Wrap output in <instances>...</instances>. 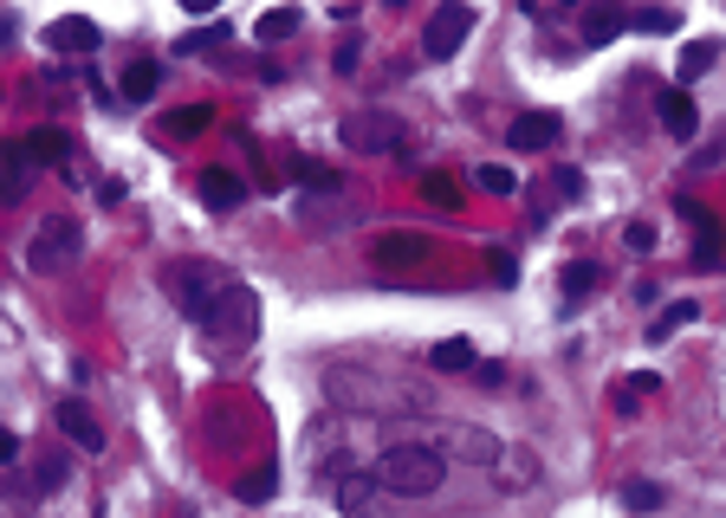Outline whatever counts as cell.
I'll list each match as a JSON object with an SVG mask.
<instances>
[{"instance_id":"6da1fadb","label":"cell","mask_w":726,"mask_h":518,"mask_svg":"<svg viewBox=\"0 0 726 518\" xmlns=\"http://www.w3.org/2000/svg\"><path fill=\"white\" fill-rule=\"evenodd\" d=\"M370 480H376L389 499H429V493H441V480H447V453L429 441H396V447L376 453Z\"/></svg>"},{"instance_id":"7a4b0ae2","label":"cell","mask_w":726,"mask_h":518,"mask_svg":"<svg viewBox=\"0 0 726 518\" xmlns=\"http://www.w3.org/2000/svg\"><path fill=\"white\" fill-rule=\"evenodd\" d=\"M202 331H208V344H220V350H247V344L260 337V292L234 279V286L215 298V311L202 318Z\"/></svg>"},{"instance_id":"3957f363","label":"cell","mask_w":726,"mask_h":518,"mask_svg":"<svg viewBox=\"0 0 726 518\" xmlns=\"http://www.w3.org/2000/svg\"><path fill=\"white\" fill-rule=\"evenodd\" d=\"M162 286H169V298L182 304V318H195V324H202V318L215 311V298L234 286V273H220L215 260H175V266L162 273Z\"/></svg>"},{"instance_id":"277c9868","label":"cell","mask_w":726,"mask_h":518,"mask_svg":"<svg viewBox=\"0 0 726 518\" xmlns=\"http://www.w3.org/2000/svg\"><path fill=\"white\" fill-rule=\"evenodd\" d=\"M338 137H344L351 156H402V149H409L402 117H389V111H358V117H344Z\"/></svg>"},{"instance_id":"5b68a950","label":"cell","mask_w":726,"mask_h":518,"mask_svg":"<svg viewBox=\"0 0 726 518\" xmlns=\"http://www.w3.org/2000/svg\"><path fill=\"white\" fill-rule=\"evenodd\" d=\"M331 395L338 402H351L363 415H389V408H409V402H422L416 389H396V382H376V376H358V370H331Z\"/></svg>"},{"instance_id":"8992f818","label":"cell","mask_w":726,"mask_h":518,"mask_svg":"<svg viewBox=\"0 0 726 518\" xmlns=\"http://www.w3.org/2000/svg\"><path fill=\"white\" fill-rule=\"evenodd\" d=\"M78 253H84V227H78L72 215H59V221H46L33 233L26 266H33V273H66V266H78Z\"/></svg>"},{"instance_id":"52a82bcc","label":"cell","mask_w":726,"mask_h":518,"mask_svg":"<svg viewBox=\"0 0 726 518\" xmlns=\"http://www.w3.org/2000/svg\"><path fill=\"white\" fill-rule=\"evenodd\" d=\"M467 33H474V7H461V0L435 7L429 26H422V59H454L467 46Z\"/></svg>"},{"instance_id":"ba28073f","label":"cell","mask_w":726,"mask_h":518,"mask_svg":"<svg viewBox=\"0 0 726 518\" xmlns=\"http://www.w3.org/2000/svg\"><path fill=\"white\" fill-rule=\"evenodd\" d=\"M558 137H565V117H558V111H519L512 130H507L512 156H538V149H552Z\"/></svg>"},{"instance_id":"9c48e42d","label":"cell","mask_w":726,"mask_h":518,"mask_svg":"<svg viewBox=\"0 0 726 518\" xmlns=\"http://www.w3.org/2000/svg\"><path fill=\"white\" fill-rule=\"evenodd\" d=\"M331 493H338V513H344V518H396V513H389V493H383L370 473H344Z\"/></svg>"},{"instance_id":"30bf717a","label":"cell","mask_w":726,"mask_h":518,"mask_svg":"<svg viewBox=\"0 0 726 518\" xmlns=\"http://www.w3.org/2000/svg\"><path fill=\"white\" fill-rule=\"evenodd\" d=\"M59 428H66V441L72 447H84V453H104V422L78 402V395H66L59 402Z\"/></svg>"},{"instance_id":"8fae6325","label":"cell","mask_w":726,"mask_h":518,"mask_svg":"<svg viewBox=\"0 0 726 518\" xmlns=\"http://www.w3.org/2000/svg\"><path fill=\"white\" fill-rule=\"evenodd\" d=\"M655 117H661V130H668L674 143H688V137L701 130V111H694L688 91H661V97H655Z\"/></svg>"},{"instance_id":"7c38bea8","label":"cell","mask_w":726,"mask_h":518,"mask_svg":"<svg viewBox=\"0 0 726 518\" xmlns=\"http://www.w3.org/2000/svg\"><path fill=\"white\" fill-rule=\"evenodd\" d=\"M33 156H26V143H7L0 149V202H26V188H33Z\"/></svg>"},{"instance_id":"4fadbf2b","label":"cell","mask_w":726,"mask_h":518,"mask_svg":"<svg viewBox=\"0 0 726 518\" xmlns=\"http://www.w3.org/2000/svg\"><path fill=\"white\" fill-rule=\"evenodd\" d=\"M681 215L694 221V266L707 273V266H721V221L701 208V202H681Z\"/></svg>"},{"instance_id":"5bb4252c","label":"cell","mask_w":726,"mask_h":518,"mask_svg":"<svg viewBox=\"0 0 726 518\" xmlns=\"http://www.w3.org/2000/svg\"><path fill=\"white\" fill-rule=\"evenodd\" d=\"M46 46H53V53H98V26H91L84 13H66V20L46 26Z\"/></svg>"},{"instance_id":"9a60e30c","label":"cell","mask_w":726,"mask_h":518,"mask_svg":"<svg viewBox=\"0 0 726 518\" xmlns=\"http://www.w3.org/2000/svg\"><path fill=\"white\" fill-rule=\"evenodd\" d=\"M441 453H454V460H474V467H500V441H494L487 428H454Z\"/></svg>"},{"instance_id":"2e32d148","label":"cell","mask_w":726,"mask_h":518,"mask_svg":"<svg viewBox=\"0 0 726 518\" xmlns=\"http://www.w3.org/2000/svg\"><path fill=\"white\" fill-rule=\"evenodd\" d=\"M623 26H629V13H623V7H583V20H578L583 46H610Z\"/></svg>"},{"instance_id":"e0dca14e","label":"cell","mask_w":726,"mask_h":518,"mask_svg":"<svg viewBox=\"0 0 726 518\" xmlns=\"http://www.w3.org/2000/svg\"><path fill=\"white\" fill-rule=\"evenodd\" d=\"M66 480H72V460H66V453H39V460H33L26 493H33V499H46V493H59Z\"/></svg>"},{"instance_id":"ac0fdd59","label":"cell","mask_w":726,"mask_h":518,"mask_svg":"<svg viewBox=\"0 0 726 518\" xmlns=\"http://www.w3.org/2000/svg\"><path fill=\"white\" fill-rule=\"evenodd\" d=\"M422 253H429L422 233H383V240H376V260H383V266H416Z\"/></svg>"},{"instance_id":"d6986e66","label":"cell","mask_w":726,"mask_h":518,"mask_svg":"<svg viewBox=\"0 0 726 518\" xmlns=\"http://www.w3.org/2000/svg\"><path fill=\"white\" fill-rule=\"evenodd\" d=\"M273 493H280V467H253V473L234 480V499H240V506H266Z\"/></svg>"},{"instance_id":"ffe728a7","label":"cell","mask_w":726,"mask_h":518,"mask_svg":"<svg viewBox=\"0 0 726 518\" xmlns=\"http://www.w3.org/2000/svg\"><path fill=\"white\" fill-rule=\"evenodd\" d=\"M202 202H208V208H240V202H247V182L227 175V169H208V175H202Z\"/></svg>"},{"instance_id":"44dd1931","label":"cell","mask_w":726,"mask_h":518,"mask_svg":"<svg viewBox=\"0 0 726 518\" xmlns=\"http://www.w3.org/2000/svg\"><path fill=\"white\" fill-rule=\"evenodd\" d=\"M429 364H435V370H447V376L480 370V357H474V344H467V337H441L435 350H429Z\"/></svg>"},{"instance_id":"7402d4cb","label":"cell","mask_w":726,"mask_h":518,"mask_svg":"<svg viewBox=\"0 0 726 518\" xmlns=\"http://www.w3.org/2000/svg\"><path fill=\"white\" fill-rule=\"evenodd\" d=\"M538 480V453L532 447H500V486H532Z\"/></svg>"},{"instance_id":"603a6c76","label":"cell","mask_w":726,"mask_h":518,"mask_svg":"<svg viewBox=\"0 0 726 518\" xmlns=\"http://www.w3.org/2000/svg\"><path fill=\"white\" fill-rule=\"evenodd\" d=\"M156 84H162V66L137 59V66L124 72V84H117V97H124V104H149V97H156Z\"/></svg>"},{"instance_id":"cb8c5ba5","label":"cell","mask_w":726,"mask_h":518,"mask_svg":"<svg viewBox=\"0 0 726 518\" xmlns=\"http://www.w3.org/2000/svg\"><path fill=\"white\" fill-rule=\"evenodd\" d=\"M694 318H701V304H694V298H674V304L649 324V344H668V337H674L681 324H694Z\"/></svg>"},{"instance_id":"d4e9b609","label":"cell","mask_w":726,"mask_h":518,"mask_svg":"<svg viewBox=\"0 0 726 518\" xmlns=\"http://www.w3.org/2000/svg\"><path fill=\"white\" fill-rule=\"evenodd\" d=\"M298 26H305V13H298V7H273V13H260V26H253V33L273 46V39H292Z\"/></svg>"},{"instance_id":"484cf974","label":"cell","mask_w":726,"mask_h":518,"mask_svg":"<svg viewBox=\"0 0 726 518\" xmlns=\"http://www.w3.org/2000/svg\"><path fill=\"white\" fill-rule=\"evenodd\" d=\"M26 156H33V162H66V156H72V137H66V130H33V137H26Z\"/></svg>"},{"instance_id":"4316f807","label":"cell","mask_w":726,"mask_h":518,"mask_svg":"<svg viewBox=\"0 0 726 518\" xmlns=\"http://www.w3.org/2000/svg\"><path fill=\"white\" fill-rule=\"evenodd\" d=\"M661 499H668V493H661L655 480H629V486H623V513H661Z\"/></svg>"},{"instance_id":"83f0119b","label":"cell","mask_w":726,"mask_h":518,"mask_svg":"<svg viewBox=\"0 0 726 518\" xmlns=\"http://www.w3.org/2000/svg\"><path fill=\"white\" fill-rule=\"evenodd\" d=\"M714 59H721V46H714V39H688V53H681V78L714 72Z\"/></svg>"},{"instance_id":"f1b7e54d","label":"cell","mask_w":726,"mask_h":518,"mask_svg":"<svg viewBox=\"0 0 726 518\" xmlns=\"http://www.w3.org/2000/svg\"><path fill=\"white\" fill-rule=\"evenodd\" d=\"M208 117H215L208 104H182V111L169 117V137H202V130H208Z\"/></svg>"},{"instance_id":"f546056e","label":"cell","mask_w":726,"mask_h":518,"mask_svg":"<svg viewBox=\"0 0 726 518\" xmlns=\"http://www.w3.org/2000/svg\"><path fill=\"white\" fill-rule=\"evenodd\" d=\"M597 279H603V273H597L590 260H578V266L565 273V298H583V292H590V286H597Z\"/></svg>"},{"instance_id":"4dcf8cb0","label":"cell","mask_w":726,"mask_h":518,"mask_svg":"<svg viewBox=\"0 0 726 518\" xmlns=\"http://www.w3.org/2000/svg\"><path fill=\"white\" fill-rule=\"evenodd\" d=\"M629 26H636V33H674V13L649 7V13H629Z\"/></svg>"},{"instance_id":"1f68e13d","label":"cell","mask_w":726,"mask_h":518,"mask_svg":"<svg viewBox=\"0 0 726 518\" xmlns=\"http://www.w3.org/2000/svg\"><path fill=\"white\" fill-rule=\"evenodd\" d=\"M474 182H480L487 195H512V188H519V175H512V169H480Z\"/></svg>"},{"instance_id":"d6a6232c","label":"cell","mask_w":726,"mask_h":518,"mask_svg":"<svg viewBox=\"0 0 726 518\" xmlns=\"http://www.w3.org/2000/svg\"><path fill=\"white\" fill-rule=\"evenodd\" d=\"M422 195H429L435 208H461V195H454V182H441V175H429V182H422Z\"/></svg>"},{"instance_id":"836d02e7","label":"cell","mask_w":726,"mask_h":518,"mask_svg":"<svg viewBox=\"0 0 726 518\" xmlns=\"http://www.w3.org/2000/svg\"><path fill=\"white\" fill-rule=\"evenodd\" d=\"M215 39H227V26L208 20V33H189V39H182V53H202V46H215Z\"/></svg>"},{"instance_id":"e575fe53","label":"cell","mask_w":726,"mask_h":518,"mask_svg":"<svg viewBox=\"0 0 726 518\" xmlns=\"http://www.w3.org/2000/svg\"><path fill=\"white\" fill-rule=\"evenodd\" d=\"M519 279V260L512 253H494V286H512Z\"/></svg>"},{"instance_id":"d590c367","label":"cell","mask_w":726,"mask_h":518,"mask_svg":"<svg viewBox=\"0 0 726 518\" xmlns=\"http://www.w3.org/2000/svg\"><path fill=\"white\" fill-rule=\"evenodd\" d=\"M629 246H636V253H649V246H655V227L636 221V227H629Z\"/></svg>"},{"instance_id":"8d00e7d4","label":"cell","mask_w":726,"mask_h":518,"mask_svg":"<svg viewBox=\"0 0 726 518\" xmlns=\"http://www.w3.org/2000/svg\"><path fill=\"white\" fill-rule=\"evenodd\" d=\"M655 389H661V376H655V370H643L636 382H629V395H636V402H643V395H655Z\"/></svg>"},{"instance_id":"74e56055","label":"cell","mask_w":726,"mask_h":518,"mask_svg":"<svg viewBox=\"0 0 726 518\" xmlns=\"http://www.w3.org/2000/svg\"><path fill=\"white\" fill-rule=\"evenodd\" d=\"M13 453H20V435H13V428H0V467H13Z\"/></svg>"},{"instance_id":"f35d334b","label":"cell","mask_w":726,"mask_h":518,"mask_svg":"<svg viewBox=\"0 0 726 518\" xmlns=\"http://www.w3.org/2000/svg\"><path fill=\"white\" fill-rule=\"evenodd\" d=\"M0 39H13V20H7V13H0Z\"/></svg>"}]
</instances>
